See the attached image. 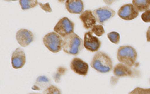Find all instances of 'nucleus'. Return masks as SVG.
Returning a JSON list of instances; mask_svg holds the SVG:
<instances>
[{
    "label": "nucleus",
    "instance_id": "f257e3e1",
    "mask_svg": "<svg viewBox=\"0 0 150 94\" xmlns=\"http://www.w3.org/2000/svg\"><path fill=\"white\" fill-rule=\"evenodd\" d=\"M83 48V41L75 32L63 38L62 50L67 54L77 55Z\"/></svg>",
    "mask_w": 150,
    "mask_h": 94
},
{
    "label": "nucleus",
    "instance_id": "f03ea898",
    "mask_svg": "<svg viewBox=\"0 0 150 94\" xmlns=\"http://www.w3.org/2000/svg\"><path fill=\"white\" fill-rule=\"evenodd\" d=\"M90 66L100 73H108L113 69V63L111 57L103 51H97L95 53Z\"/></svg>",
    "mask_w": 150,
    "mask_h": 94
},
{
    "label": "nucleus",
    "instance_id": "7ed1b4c3",
    "mask_svg": "<svg viewBox=\"0 0 150 94\" xmlns=\"http://www.w3.org/2000/svg\"><path fill=\"white\" fill-rule=\"evenodd\" d=\"M137 51L130 46H122L117 51V59L121 63L132 67L136 64Z\"/></svg>",
    "mask_w": 150,
    "mask_h": 94
},
{
    "label": "nucleus",
    "instance_id": "20e7f679",
    "mask_svg": "<svg viewBox=\"0 0 150 94\" xmlns=\"http://www.w3.org/2000/svg\"><path fill=\"white\" fill-rule=\"evenodd\" d=\"M42 41L45 46L51 52L57 53L62 49V38L55 32H49L45 35Z\"/></svg>",
    "mask_w": 150,
    "mask_h": 94
},
{
    "label": "nucleus",
    "instance_id": "39448f33",
    "mask_svg": "<svg viewBox=\"0 0 150 94\" xmlns=\"http://www.w3.org/2000/svg\"><path fill=\"white\" fill-rule=\"evenodd\" d=\"M54 32L58 34L62 38H65L67 35L73 33L74 24L68 18H62L54 28Z\"/></svg>",
    "mask_w": 150,
    "mask_h": 94
},
{
    "label": "nucleus",
    "instance_id": "423d86ee",
    "mask_svg": "<svg viewBox=\"0 0 150 94\" xmlns=\"http://www.w3.org/2000/svg\"><path fill=\"white\" fill-rule=\"evenodd\" d=\"M93 14L98 23L103 24L106 21L114 17L116 14V12L108 6L100 7L93 11Z\"/></svg>",
    "mask_w": 150,
    "mask_h": 94
},
{
    "label": "nucleus",
    "instance_id": "0eeeda50",
    "mask_svg": "<svg viewBox=\"0 0 150 94\" xmlns=\"http://www.w3.org/2000/svg\"><path fill=\"white\" fill-rule=\"evenodd\" d=\"M83 46L86 50L92 52H95L100 49L101 46V41L96 36H94L91 32H87L84 34Z\"/></svg>",
    "mask_w": 150,
    "mask_h": 94
},
{
    "label": "nucleus",
    "instance_id": "6e6552de",
    "mask_svg": "<svg viewBox=\"0 0 150 94\" xmlns=\"http://www.w3.org/2000/svg\"><path fill=\"white\" fill-rule=\"evenodd\" d=\"M139 12L133 4H126L122 6L118 11V16L124 20L130 21L135 19L139 16Z\"/></svg>",
    "mask_w": 150,
    "mask_h": 94
},
{
    "label": "nucleus",
    "instance_id": "1a4fd4ad",
    "mask_svg": "<svg viewBox=\"0 0 150 94\" xmlns=\"http://www.w3.org/2000/svg\"><path fill=\"white\" fill-rule=\"evenodd\" d=\"M70 68L74 73L81 76H86L89 71V65L81 59L73 58L70 63Z\"/></svg>",
    "mask_w": 150,
    "mask_h": 94
},
{
    "label": "nucleus",
    "instance_id": "9d476101",
    "mask_svg": "<svg viewBox=\"0 0 150 94\" xmlns=\"http://www.w3.org/2000/svg\"><path fill=\"white\" fill-rule=\"evenodd\" d=\"M26 63V54L22 48H18L13 51L11 57V64L13 68L19 69Z\"/></svg>",
    "mask_w": 150,
    "mask_h": 94
},
{
    "label": "nucleus",
    "instance_id": "9b49d317",
    "mask_svg": "<svg viewBox=\"0 0 150 94\" xmlns=\"http://www.w3.org/2000/svg\"><path fill=\"white\" fill-rule=\"evenodd\" d=\"M16 37L19 45L22 47H26L34 41L32 32L26 29H21L18 31Z\"/></svg>",
    "mask_w": 150,
    "mask_h": 94
},
{
    "label": "nucleus",
    "instance_id": "f8f14e48",
    "mask_svg": "<svg viewBox=\"0 0 150 94\" xmlns=\"http://www.w3.org/2000/svg\"><path fill=\"white\" fill-rule=\"evenodd\" d=\"M80 20L83 23V27L86 29H92L95 25H96V19L92 10H84L80 15Z\"/></svg>",
    "mask_w": 150,
    "mask_h": 94
},
{
    "label": "nucleus",
    "instance_id": "ddd939ff",
    "mask_svg": "<svg viewBox=\"0 0 150 94\" xmlns=\"http://www.w3.org/2000/svg\"><path fill=\"white\" fill-rule=\"evenodd\" d=\"M65 7L69 13L74 14H81L84 11V4L81 0H67L65 1Z\"/></svg>",
    "mask_w": 150,
    "mask_h": 94
},
{
    "label": "nucleus",
    "instance_id": "4468645a",
    "mask_svg": "<svg viewBox=\"0 0 150 94\" xmlns=\"http://www.w3.org/2000/svg\"><path fill=\"white\" fill-rule=\"evenodd\" d=\"M114 75L117 78L131 76L133 75V72L131 67L120 63L116 65L114 68Z\"/></svg>",
    "mask_w": 150,
    "mask_h": 94
},
{
    "label": "nucleus",
    "instance_id": "2eb2a0df",
    "mask_svg": "<svg viewBox=\"0 0 150 94\" xmlns=\"http://www.w3.org/2000/svg\"><path fill=\"white\" fill-rule=\"evenodd\" d=\"M51 85V81L48 77L45 76H40L37 78L32 89L34 90H41L42 89H47Z\"/></svg>",
    "mask_w": 150,
    "mask_h": 94
},
{
    "label": "nucleus",
    "instance_id": "dca6fc26",
    "mask_svg": "<svg viewBox=\"0 0 150 94\" xmlns=\"http://www.w3.org/2000/svg\"><path fill=\"white\" fill-rule=\"evenodd\" d=\"M132 4L139 12H145L150 9V0H133Z\"/></svg>",
    "mask_w": 150,
    "mask_h": 94
},
{
    "label": "nucleus",
    "instance_id": "f3484780",
    "mask_svg": "<svg viewBox=\"0 0 150 94\" xmlns=\"http://www.w3.org/2000/svg\"><path fill=\"white\" fill-rule=\"evenodd\" d=\"M19 3L22 10H25L36 7L39 4V1L37 0H21L19 1Z\"/></svg>",
    "mask_w": 150,
    "mask_h": 94
},
{
    "label": "nucleus",
    "instance_id": "a211bd4d",
    "mask_svg": "<svg viewBox=\"0 0 150 94\" xmlns=\"http://www.w3.org/2000/svg\"><path fill=\"white\" fill-rule=\"evenodd\" d=\"M67 72V68L64 67H59L57 68V71L54 74V79L56 82H59L62 76L65 74Z\"/></svg>",
    "mask_w": 150,
    "mask_h": 94
},
{
    "label": "nucleus",
    "instance_id": "6ab92c4d",
    "mask_svg": "<svg viewBox=\"0 0 150 94\" xmlns=\"http://www.w3.org/2000/svg\"><path fill=\"white\" fill-rule=\"evenodd\" d=\"M92 34H95V35L98 37H100L105 33V30L102 24H96L92 27L90 31Z\"/></svg>",
    "mask_w": 150,
    "mask_h": 94
},
{
    "label": "nucleus",
    "instance_id": "aec40b11",
    "mask_svg": "<svg viewBox=\"0 0 150 94\" xmlns=\"http://www.w3.org/2000/svg\"><path fill=\"white\" fill-rule=\"evenodd\" d=\"M108 38L111 43L114 44H118L120 43V35L118 32H111L107 35Z\"/></svg>",
    "mask_w": 150,
    "mask_h": 94
},
{
    "label": "nucleus",
    "instance_id": "412c9836",
    "mask_svg": "<svg viewBox=\"0 0 150 94\" xmlns=\"http://www.w3.org/2000/svg\"><path fill=\"white\" fill-rule=\"evenodd\" d=\"M43 94H62L61 90L57 87L51 85L47 89L44 90Z\"/></svg>",
    "mask_w": 150,
    "mask_h": 94
},
{
    "label": "nucleus",
    "instance_id": "4be33fe9",
    "mask_svg": "<svg viewBox=\"0 0 150 94\" xmlns=\"http://www.w3.org/2000/svg\"><path fill=\"white\" fill-rule=\"evenodd\" d=\"M128 94H150V88H142L137 87Z\"/></svg>",
    "mask_w": 150,
    "mask_h": 94
},
{
    "label": "nucleus",
    "instance_id": "5701e85b",
    "mask_svg": "<svg viewBox=\"0 0 150 94\" xmlns=\"http://www.w3.org/2000/svg\"><path fill=\"white\" fill-rule=\"evenodd\" d=\"M38 4L40 5V8L42 10H43L45 12H46V13H51V12H52V9L50 7V4L48 2L45 3V4H42V3L39 2Z\"/></svg>",
    "mask_w": 150,
    "mask_h": 94
},
{
    "label": "nucleus",
    "instance_id": "b1692460",
    "mask_svg": "<svg viewBox=\"0 0 150 94\" xmlns=\"http://www.w3.org/2000/svg\"><path fill=\"white\" fill-rule=\"evenodd\" d=\"M142 19L146 23H149L150 22V9L144 12L142 14Z\"/></svg>",
    "mask_w": 150,
    "mask_h": 94
},
{
    "label": "nucleus",
    "instance_id": "393cba45",
    "mask_svg": "<svg viewBox=\"0 0 150 94\" xmlns=\"http://www.w3.org/2000/svg\"><path fill=\"white\" fill-rule=\"evenodd\" d=\"M146 40H147V42H150V26H149L146 32Z\"/></svg>",
    "mask_w": 150,
    "mask_h": 94
},
{
    "label": "nucleus",
    "instance_id": "a878e982",
    "mask_svg": "<svg viewBox=\"0 0 150 94\" xmlns=\"http://www.w3.org/2000/svg\"><path fill=\"white\" fill-rule=\"evenodd\" d=\"M30 94H38V93H30Z\"/></svg>",
    "mask_w": 150,
    "mask_h": 94
}]
</instances>
